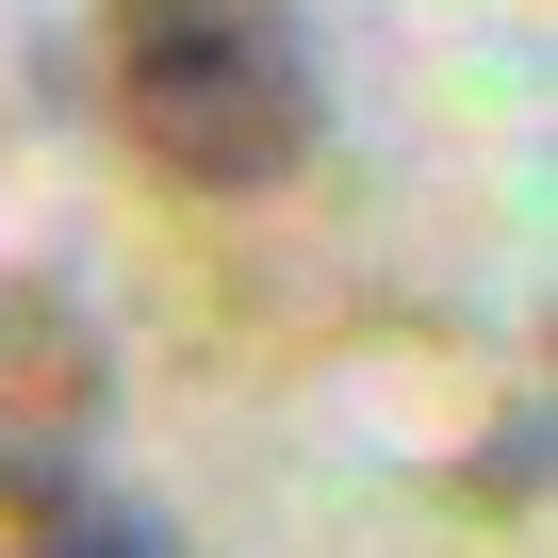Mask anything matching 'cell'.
<instances>
[{"label":"cell","instance_id":"obj_1","mask_svg":"<svg viewBox=\"0 0 558 558\" xmlns=\"http://www.w3.org/2000/svg\"><path fill=\"white\" fill-rule=\"evenodd\" d=\"M99 99L181 197H279L329 132L296 0H99Z\"/></svg>","mask_w":558,"mask_h":558},{"label":"cell","instance_id":"obj_2","mask_svg":"<svg viewBox=\"0 0 558 558\" xmlns=\"http://www.w3.org/2000/svg\"><path fill=\"white\" fill-rule=\"evenodd\" d=\"M99 427H116V329L83 313V279L0 263V509L83 493Z\"/></svg>","mask_w":558,"mask_h":558},{"label":"cell","instance_id":"obj_3","mask_svg":"<svg viewBox=\"0 0 558 558\" xmlns=\"http://www.w3.org/2000/svg\"><path fill=\"white\" fill-rule=\"evenodd\" d=\"M17 558H181L165 542V509H132V493H50V509H17Z\"/></svg>","mask_w":558,"mask_h":558},{"label":"cell","instance_id":"obj_4","mask_svg":"<svg viewBox=\"0 0 558 558\" xmlns=\"http://www.w3.org/2000/svg\"><path fill=\"white\" fill-rule=\"evenodd\" d=\"M493 509H542V395H509V427H493V476H476Z\"/></svg>","mask_w":558,"mask_h":558}]
</instances>
